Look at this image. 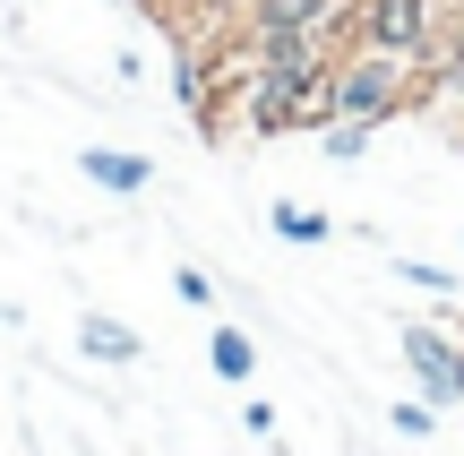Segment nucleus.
I'll list each match as a JSON object with an SVG mask.
<instances>
[{"mask_svg": "<svg viewBox=\"0 0 464 456\" xmlns=\"http://www.w3.org/2000/svg\"><path fill=\"white\" fill-rule=\"evenodd\" d=\"M327 69H335V52H318V61H258V69H249V86H241L249 138L327 130Z\"/></svg>", "mask_w": 464, "mask_h": 456, "instance_id": "1", "label": "nucleus"}, {"mask_svg": "<svg viewBox=\"0 0 464 456\" xmlns=\"http://www.w3.org/2000/svg\"><path fill=\"white\" fill-rule=\"evenodd\" d=\"M413 103V61H396V52H335L327 69V121H370V130H387V121Z\"/></svg>", "mask_w": 464, "mask_h": 456, "instance_id": "2", "label": "nucleus"}, {"mask_svg": "<svg viewBox=\"0 0 464 456\" xmlns=\"http://www.w3.org/2000/svg\"><path fill=\"white\" fill-rule=\"evenodd\" d=\"M335 34H344V52L362 44V52L421 61V52H430V34H439V0H353Z\"/></svg>", "mask_w": 464, "mask_h": 456, "instance_id": "3", "label": "nucleus"}, {"mask_svg": "<svg viewBox=\"0 0 464 456\" xmlns=\"http://www.w3.org/2000/svg\"><path fill=\"white\" fill-rule=\"evenodd\" d=\"M404 371H413V388L430 396L439 413L464 405V336H448V327H430V319H404Z\"/></svg>", "mask_w": 464, "mask_h": 456, "instance_id": "4", "label": "nucleus"}, {"mask_svg": "<svg viewBox=\"0 0 464 456\" xmlns=\"http://www.w3.org/2000/svg\"><path fill=\"white\" fill-rule=\"evenodd\" d=\"M344 26V0H241V34H327Z\"/></svg>", "mask_w": 464, "mask_h": 456, "instance_id": "5", "label": "nucleus"}, {"mask_svg": "<svg viewBox=\"0 0 464 456\" xmlns=\"http://www.w3.org/2000/svg\"><path fill=\"white\" fill-rule=\"evenodd\" d=\"M78 354L103 362V371H130V362L147 354V336H138L130 319H103V310H86V319H78Z\"/></svg>", "mask_w": 464, "mask_h": 456, "instance_id": "6", "label": "nucleus"}, {"mask_svg": "<svg viewBox=\"0 0 464 456\" xmlns=\"http://www.w3.org/2000/svg\"><path fill=\"white\" fill-rule=\"evenodd\" d=\"M78 172H86L95 189H112V199H138V189L155 181V164H147V155H130V147H86Z\"/></svg>", "mask_w": 464, "mask_h": 456, "instance_id": "7", "label": "nucleus"}, {"mask_svg": "<svg viewBox=\"0 0 464 456\" xmlns=\"http://www.w3.org/2000/svg\"><path fill=\"white\" fill-rule=\"evenodd\" d=\"M207 362H216V379H224V388H249V379H258V344H249L232 319L207 336Z\"/></svg>", "mask_w": 464, "mask_h": 456, "instance_id": "8", "label": "nucleus"}, {"mask_svg": "<svg viewBox=\"0 0 464 456\" xmlns=\"http://www.w3.org/2000/svg\"><path fill=\"white\" fill-rule=\"evenodd\" d=\"M266 224H276L284 241H301V250H318V241L335 233V224L318 216V207H293V199H276V207H266Z\"/></svg>", "mask_w": 464, "mask_h": 456, "instance_id": "9", "label": "nucleus"}, {"mask_svg": "<svg viewBox=\"0 0 464 456\" xmlns=\"http://www.w3.org/2000/svg\"><path fill=\"white\" fill-rule=\"evenodd\" d=\"M318 147H327L335 164H353V155H370V121H327V130H318Z\"/></svg>", "mask_w": 464, "mask_h": 456, "instance_id": "10", "label": "nucleus"}, {"mask_svg": "<svg viewBox=\"0 0 464 456\" xmlns=\"http://www.w3.org/2000/svg\"><path fill=\"white\" fill-rule=\"evenodd\" d=\"M387 422H396L404 440H430V431H439V405H430V396H404V405L387 413Z\"/></svg>", "mask_w": 464, "mask_h": 456, "instance_id": "11", "label": "nucleus"}, {"mask_svg": "<svg viewBox=\"0 0 464 456\" xmlns=\"http://www.w3.org/2000/svg\"><path fill=\"white\" fill-rule=\"evenodd\" d=\"M396 276H404V285H421V293H439V302L456 293V267H430V258H396Z\"/></svg>", "mask_w": 464, "mask_h": 456, "instance_id": "12", "label": "nucleus"}, {"mask_svg": "<svg viewBox=\"0 0 464 456\" xmlns=\"http://www.w3.org/2000/svg\"><path fill=\"white\" fill-rule=\"evenodd\" d=\"M172 293H181V302H189V310H207V302H216V285H207V276H198V267H172Z\"/></svg>", "mask_w": 464, "mask_h": 456, "instance_id": "13", "label": "nucleus"}, {"mask_svg": "<svg viewBox=\"0 0 464 456\" xmlns=\"http://www.w3.org/2000/svg\"><path fill=\"white\" fill-rule=\"evenodd\" d=\"M198 9H241V0H198Z\"/></svg>", "mask_w": 464, "mask_h": 456, "instance_id": "14", "label": "nucleus"}, {"mask_svg": "<svg viewBox=\"0 0 464 456\" xmlns=\"http://www.w3.org/2000/svg\"><path fill=\"white\" fill-rule=\"evenodd\" d=\"M456 17H464V0H456Z\"/></svg>", "mask_w": 464, "mask_h": 456, "instance_id": "15", "label": "nucleus"}, {"mask_svg": "<svg viewBox=\"0 0 464 456\" xmlns=\"http://www.w3.org/2000/svg\"><path fill=\"white\" fill-rule=\"evenodd\" d=\"M456 138H464V121H456Z\"/></svg>", "mask_w": 464, "mask_h": 456, "instance_id": "16", "label": "nucleus"}]
</instances>
